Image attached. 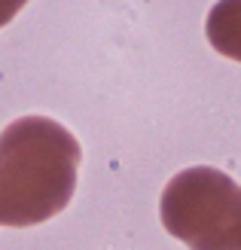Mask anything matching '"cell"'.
<instances>
[{
    "mask_svg": "<svg viewBox=\"0 0 241 250\" xmlns=\"http://www.w3.org/2000/svg\"><path fill=\"white\" fill-rule=\"evenodd\" d=\"M83 149L61 122L22 116L0 131V226L28 229L58 217L77 192Z\"/></svg>",
    "mask_w": 241,
    "mask_h": 250,
    "instance_id": "1",
    "label": "cell"
},
{
    "mask_svg": "<svg viewBox=\"0 0 241 250\" xmlns=\"http://www.w3.org/2000/svg\"><path fill=\"white\" fill-rule=\"evenodd\" d=\"M159 217L189 250H241V186L211 165L174 174L159 198Z\"/></svg>",
    "mask_w": 241,
    "mask_h": 250,
    "instance_id": "2",
    "label": "cell"
},
{
    "mask_svg": "<svg viewBox=\"0 0 241 250\" xmlns=\"http://www.w3.org/2000/svg\"><path fill=\"white\" fill-rule=\"evenodd\" d=\"M205 34L220 55L241 61V0H217L208 12Z\"/></svg>",
    "mask_w": 241,
    "mask_h": 250,
    "instance_id": "3",
    "label": "cell"
},
{
    "mask_svg": "<svg viewBox=\"0 0 241 250\" xmlns=\"http://www.w3.org/2000/svg\"><path fill=\"white\" fill-rule=\"evenodd\" d=\"M24 6H28V0H0V28H6Z\"/></svg>",
    "mask_w": 241,
    "mask_h": 250,
    "instance_id": "4",
    "label": "cell"
}]
</instances>
